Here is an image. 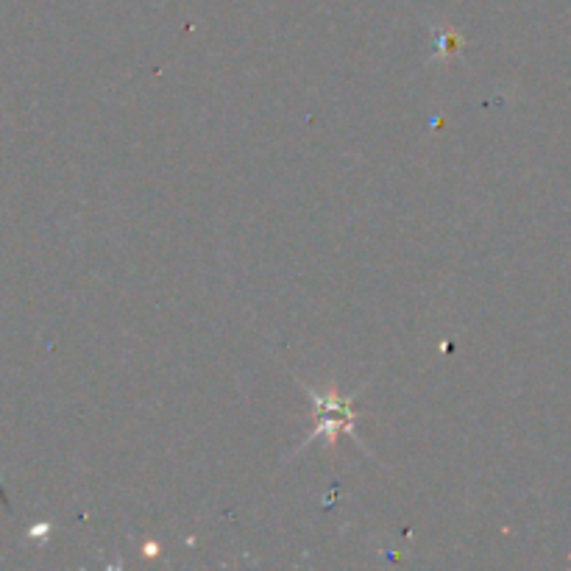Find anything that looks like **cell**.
<instances>
[{"label":"cell","mask_w":571,"mask_h":571,"mask_svg":"<svg viewBox=\"0 0 571 571\" xmlns=\"http://www.w3.org/2000/svg\"><path fill=\"white\" fill-rule=\"evenodd\" d=\"M310 399L316 402V416L318 424L312 429V438H307V443L318 441L321 435H327V441H338V435L354 432V424H358V413L351 407V399L340 396L338 387H329V391H316L310 387Z\"/></svg>","instance_id":"cell-1"}]
</instances>
